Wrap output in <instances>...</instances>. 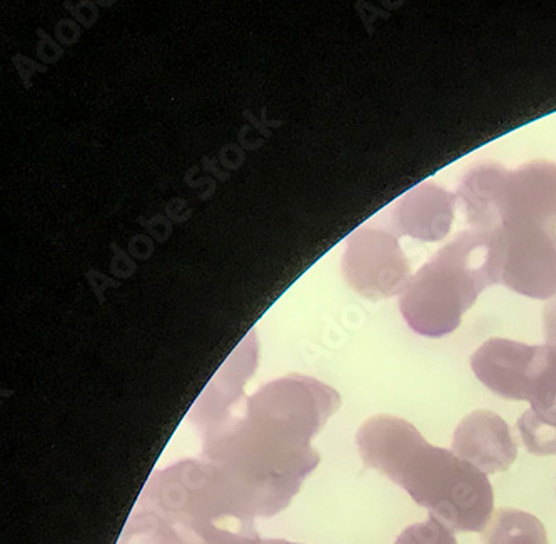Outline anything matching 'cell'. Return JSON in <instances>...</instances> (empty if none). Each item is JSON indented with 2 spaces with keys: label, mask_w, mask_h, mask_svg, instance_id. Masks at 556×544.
<instances>
[{
  "label": "cell",
  "mask_w": 556,
  "mask_h": 544,
  "mask_svg": "<svg viewBox=\"0 0 556 544\" xmlns=\"http://www.w3.org/2000/svg\"><path fill=\"white\" fill-rule=\"evenodd\" d=\"M254 519L216 465L185 459L152 472L117 544H239Z\"/></svg>",
  "instance_id": "3957f363"
},
{
  "label": "cell",
  "mask_w": 556,
  "mask_h": 544,
  "mask_svg": "<svg viewBox=\"0 0 556 544\" xmlns=\"http://www.w3.org/2000/svg\"><path fill=\"white\" fill-rule=\"evenodd\" d=\"M452 451L484 475L508 471L518 458L511 428L502 416L484 409L471 413L459 422Z\"/></svg>",
  "instance_id": "30bf717a"
},
{
  "label": "cell",
  "mask_w": 556,
  "mask_h": 544,
  "mask_svg": "<svg viewBox=\"0 0 556 544\" xmlns=\"http://www.w3.org/2000/svg\"><path fill=\"white\" fill-rule=\"evenodd\" d=\"M518 431L521 441L531 455H556V422L542 418L539 413L528 409L518 419Z\"/></svg>",
  "instance_id": "4fadbf2b"
},
{
  "label": "cell",
  "mask_w": 556,
  "mask_h": 544,
  "mask_svg": "<svg viewBox=\"0 0 556 544\" xmlns=\"http://www.w3.org/2000/svg\"><path fill=\"white\" fill-rule=\"evenodd\" d=\"M394 544H458L453 530L430 516L425 523L406 528Z\"/></svg>",
  "instance_id": "5bb4252c"
},
{
  "label": "cell",
  "mask_w": 556,
  "mask_h": 544,
  "mask_svg": "<svg viewBox=\"0 0 556 544\" xmlns=\"http://www.w3.org/2000/svg\"><path fill=\"white\" fill-rule=\"evenodd\" d=\"M458 199L440 186L422 182L393 202L387 211V228L397 238L408 236L422 242L446 238L455 220Z\"/></svg>",
  "instance_id": "9c48e42d"
},
{
  "label": "cell",
  "mask_w": 556,
  "mask_h": 544,
  "mask_svg": "<svg viewBox=\"0 0 556 544\" xmlns=\"http://www.w3.org/2000/svg\"><path fill=\"white\" fill-rule=\"evenodd\" d=\"M545 338L546 346L556 359V296L545 307Z\"/></svg>",
  "instance_id": "9a60e30c"
},
{
  "label": "cell",
  "mask_w": 556,
  "mask_h": 544,
  "mask_svg": "<svg viewBox=\"0 0 556 544\" xmlns=\"http://www.w3.org/2000/svg\"><path fill=\"white\" fill-rule=\"evenodd\" d=\"M239 544H298V543H289V541L285 540H263L260 536H251L244 537Z\"/></svg>",
  "instance_id": "2e32d148"
},
{
  "label": "cell",
  "mask_w": 556,
  "mask_h": 544,
  "mask_svg": "<svg viewBox=\"0 0 556 544\" xmlns=\"http://www.w3.org/2000/svg\"><path fill=\"white\" fill-rule=\"evenodd\" d=\"M500 281L521 296H556V231L530 220H508L492 231Z\"/></svg>",
  "instance_id": "5b68a950"
},
{
  "label": "cell",
  "mask_w": 556,
  "mask_h": 544,
  "mask_svg": "<svg viewBox=\"0 0 556 544\" xmlns=\"http://www.w3.org/2000/svg\"><path fill=\"white\" fill-rule=\"evenodd\" d=\"M495 284H502L495 239L468 229L413 275L400 309L416 334L443 338L459 328L481 292Z\"/></svg>",
  "instance_id": "277c9868"
},
{
  "label": "cell",
  "mask_w": 556,
  "mask_h": 544,
  "mask_svg": "<svg viewBox=\"0 0 556 544\" xmlns=\"http://www.w3.org/2000/svg\"><path fill=\"white\" fill-rule=\"evenodd\" d=\"M484 544H548V534L536 516L520 509H500L483 531Z\"/></svg>",
  "instance_id": "7c38bea8"
},
{
  "label": "cell",
  "mask_w": 556,
  "mask_h": 544,
  "mask_svg": "<svg viewBox=\"0 0 556 544\" xmlns=\"http://www.w3.org/2000/svg\"><path fill=\"white\" fill-rule=\"evenodd\" d=\"M257 363V346L253 339L242 341L241 346L229 357L225 368L219 369L216 378L210 382L194 406L191 407L189 419L194 422L199 433L204 434L210 429L216 428L220 421H225L232 409L241 403L244 393V382L251 378Z\"/></svg>",
  "instance_id": "8fae6325"
},
{
  "label": "cell",
  "mask_w": 556,
  "mask_h": 544,
  "mask_svg": "<svg viewBox=\"0 0 556 544\" xmlns=\"http://www.w3.org/2000/svg\"><path fill=\"white\" fill-rule=\"evenodd\" d=\"M548 365V346H528L511 339L493 338L471 356V369L488 390L503 400L528 401L535 396Z\"/></svg>",
  "instance_id": "ba28073f"
},
{
  "label": "cell",
  "mask_w": 556,
  "mask_h": 544,
  "mask_svg": "<svg viewBox=\"0 0 556 544\" xmlns=\"http://www.w3.org/2000/svg\"><path fill=\"white\" fill-rule=\"evenodd\" d=\"M508 220H530L556 231V164L531 161L517 170L505 169L483 231Z\"/></svg>",
  "instance_id": "52a82bcc"
},
{
  "label": "cell",
  "mask_w": 556,
  "mask_h": 544,
  "mask_svg": "<svg viewBox=\"0 0 556 544\" xmlns=\"http://www.w3.org/2000/svg\"><path fill=\"white\" fill-rule=\"evenodd\" d=\"M343 273L348 284L369 300L403 294L412 281V267L400 238L387 226L365 224L348 238Z\"/></svg>",
  "instance_id": "8992f818"
},
{
  "label": "cell",
  "mask_w": 556,
  "mask_h": 544,
  "mask_svg": "<svg viewBox=\"0 0 556 544\" xmlns=\"http://www.w3.org/2000/svg\"><path fill=\"white\" fill-rule=\"evenodd\" d=\"M341 396L325 382L289 375L264 384L241 409L210 429L201 458L228 476L248 511L271 518L319 465L311 441L340 409Z\"/></svg>",
  "instance_id": "6da1fadb"
},
{
  "label": "cell",
  "mask_w": 556,
  "mask_h": 544,
  "mask_svg": "<svg viewBox=\"0 0 556 544\" xmlns=\"http://www.w3.org/2000/svg\"><path fill=\"white\" fill-rule=\"evenodd\" d=\"M356 444L366 468L402 486L450 530L483 533L492 521L495 494L488 476L453 451L428 443L412 422L372 416L358 429Z\"/></svg>",
  "instance_id": "7a4b0ae2"
}]
</instances>
